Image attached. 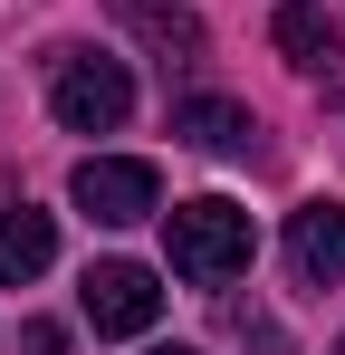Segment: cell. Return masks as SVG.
Segmentation results:
<instances>
[{
    "label": "cell",
    "instance_id": "obj_1",
    "mask_svg": "<svg viewBox=\"0 0 345 355\" xmlns=\"http://www.w3.org/2000/svg\"><path fill=\"white\" fill-rule=\"evenodd\" d=\"M163 250H172V279L221 288V279H240V269H249L259 231H249V211H240V202L202 192V202H172V211H163Z\"/></svg>",
    "mask_w": 345,
    "mask_h": 355
},
{
    "label": "cell",
    "instance_id": "obj_2",
    "mask_svg": "<svg viewBox=\"0 0 345 355\" xmlns=\"http://www.w3.org/2000/svg\"><path fill=\"white\" fill-rule=\"evenodd\" d=\"M48 116L67 135H115V125L134 116V77L96 49H57L48 58Z\"/></svg>",
    "mask_w": 345,
    "mask_h": 355
},
{
    "label": "cell",
    "instance_id": "obj_3",
    "mask_svg": "<svg viewBox=\"0 0 345 355\" xmlns=\"http://www.w3.org/2000/svg\"><path fill=\"white\" fill-rule=\"evenodd\" d=\"M67 192H77V211H87V221H106V231L154 221V211H163V182H154V164H134V154H87Z\"/></svg>",
    "mask_w": 345,
    "mask_h": 355
},
{
    "label": "cell",
    "instance_id": "obj_4",
    "mask_svg": "<svg viewBox=\"0 0 345 355\" xmlns=\"http://www.w3.org/2000/svg\"><path fill=\"white\" fill-rule=\"evenodd\" d=\"M77 307H87L96 336H144V327L163 317V288H154L144 259H96V269L77 279Z\"/></svg>",
    "mask_w": 345,
    "mask_h": 355
},
{
    "label": "cell",
    "instance_id": "obj_5",
    "mask_svg": "<svg viewBox=\"0 0 345 355\" xmlns=\"http://www.w3.org/2000/svg\"><path fill=\"white\" fill-rule=\"evenodd\" d=\"M288 269H297V288H336L345 279V211L336 202H307L288 221Z\"/></svg>",
    "mask_w": 345,
    "mask_h": 355
},
{
    "label": "cell",
    "instance_id": "obj_6",
    "mask_svg": "<svg viewBox=\"0 0 345 355\" xmlns=\"http://www.w3.org/2000/svg\"><path fill=\"white\" fill-rule=\"evenodd\" d=\"M269 39H278L288 67H336V58H345V39H336V19H326V0H278Z\"/></svg>",
    "mask_w": 345,
    "mask_h": 355
},
{
    "label": "cell",
    "instance_id": "obj_7",
    "mask_svg": "<svg viewBox=\"0 0 345 355\" xmlns=\"http://www.w3.org/2000/svg\"><path fill=\"white\" fill-rule=\"evenodd\" d=\"M48 259H57V221H48V211H29V202H19V211H0V288L39 279Z\"/></svg>",
    "mask_w": 345,
    "mask_h": 355
},
{
    "label": "cell",
    "instance_id": "obj_8",
    "mask_svg": "<svg viewBox=\"0 0 345 355\" xmlns=\"http://www.w3.org/2000/svg\"><path fill=\"white\" fill-rule=\"evenodd\" d=\"M172 135L202 144V154H240V144H249V106H230V96H192V106H172Z\"/></svg>",
    "mask_w": 345,
    "mask_h": 355
},
{
    "label": "cell",
    "instance_id": "obj_9",
    "mask_svg": "<svg viewBox=\"0 0 345 355\" xmlns=\"http://www.w3.org/2000/svg\"><path fill=\"white\" fill-rule=\"evenodd\" d=\"M115 19H125V29H134L144 49H163V58H192V49H202V29H192L182 10H154V0H125Z\"/></svg>",
    "mask_w": 345,
    "mask_h": 355
},
{
    "label": "cell",
    "instance_id": "obj_10",
    "mask_svg": "<svg viewBox=\"0 0 345 355\" xmlns=\"http://www.w3.org/2000/svg\"><path fill=\"white\" fill-rule=\"evenodd\" d=\"M19 355H67V327H48V317H29V327H19Z\"/></svg>",
    "mask_w": 345,
    "mask_h": 355
},
{
    "label": "cell",
    "instance_id": "obj_11",
    "mask_svg": "<svg viewBox=\"0 0 345 355\" xmlns=\"http://www.w3.org/2000/svg\"><path fill=\"white\" fill-rule=\"evenodd\" d=\"M154 355H192V346H154Z\"/></svg>",
    "mask_w": 345,
    "mask_h": 355
},
{
    "label": "cell",
    "instance_id": "obj_12",
    "mask_svg": "<svg viewBox=\"0 0 345 355\" xmlns=\"http://www.w3.org/2000/svg\"><path fill=\"white\" fill-rule=\"evenodd\" d=\"M336 355H345V346H336Z\"/></svg>",
    "mask_w": 345,
    "mask_h": 355
}]
</instances>
